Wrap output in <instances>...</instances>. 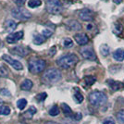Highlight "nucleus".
Here are the masks:
<instances>
[{
    "label": "nucleus",
    "instance_id": "f257e3e1",
    "mask_svg": "<svg viewBox=\"0 0 124 124\" xmlns=\"http://www.w3.org/2000/svg\"><path fill=\"white\" fill-rule=\"evenodd\" d=\"M79 61V57L75 54H67L57 60V64L62 69H70L74 67Z\"/></svg>",
    "mask_w": 124,
    "mask_h": 124
},
{
    "label": "nucleus",
    "instance_id": "f03ea898",
    "mask_svg": "<svg viewBox=\"0 0 124 124\" xmlns=\"http://www.w3.org/2000/svg\"><path fill=\"white\" fill-rule=\"evenodd\" d=\"M46 63L44 59H40V58H31L29 60V70L30 72L33 73V74H37L42 71H44V70L46 69Z\"/></svg>",
    "mask_w": 124,
    "mask_h": 124
},
{
    "label": "nucleus",
    "instance_id": "7ed1b4c3",
    "mask_svg": "<svg viewBox=\"0 0 124 124\" xmlns=\"http://www.w3.org/2000/svg\"><path fill=\"white\" fill-rule=\"evenodd\" d=\"M89 101L93 106H103L108 101V96L100 91H94L89 94Z\"/></svg>",
    "mask_w": 124,
    "mask_h": 124
},
{
    "label": "nucleus",
    "instance_id": "20e7f679",
    "mask_svg": "<svg viewBox=\"0 0 124 124\" xmlns=\"http://www.w3.org/2000/svg\"><path fill=\"white\" fill-rule=\"evenodd\" d=\"M60 79H61V72L58 70L54 69V68L47 70L43 76L44 82H46L47 83H57Z\"/></svg>",
    "mask_w": 124,
    "mask_h": 124
},
{
    "label": "nucleus",
    "instance_id": "39448f33",
    "mask_svg": "<svg viewBox=\"0 0 124 124\" xmlns=\"http://www.w3.org/2000/svg\"><path fill=\"white\" fill-rule=\"evenodd\" d=\"M11 15L19 21H28L32 17L31 12L27 10L26 8H23L22 7H18V8H12Z\"/></svg>",
    "mask_w": 124,
    "mask_h": 124
},
{
    "label": "nucleus",
    "instance_id": "423d86ee",
    "mask_svg": "<svg viewBox=\"0 0 124 124\" xmlns=\"http://www.w3.org/2000/svg\"><path fill=\"white\" fill-rule=\"evenodd\" d=\"M46 9L50 14H59L62 11L60 0H46Z\"/></svg>",
    "mask_w": 124,
    "mask_h": 124
},
{
    "label": "nucleus",
    "instance_id": "0eeeda50",
    "mask_svg": "<svg viewBox=\"0 0 124 124\" xmlns=\"http://www.w3.org/2000/svg\"><path fill=\"white\" fill-rule=\"evenodd\" d=\"M2 59L5 62H7V63H8L11 67H13L16 70H21L23 69V66H22V64L21 62L19 60H17V59H14L13 57L8 56V55H3Z\"/></svg>",
    "mask_w": 124,
    "mask_h": 124
},
{
    "label": "nucleus",
    "instance_id": "6e6552de",
    "mask_svg": "<svg viewBox=\"0 0 124 124\" xmlns=\"http://www.w3.org/2000/svg\"><path fill=\"white\" fill-rule=\"evenodd\" d=\"M80 53H81L82 57L85 59H88V60H95L96 59L95 53L92 47H83V48H81Z\"/></svg>",
    "mask_w": 124,
    "mask_h": 124
},
{
    "label": "nucleus",
    "instance_id": "1a4fd4ad",
    "mask_svg": "<svg viewBox=\"0 0 124 124\" xmlns=\"http://www.w3.org/2000/svg\"><path fill=\"white\" fill-rule=\"evenodd\" d=\"M93 12L88 8H83L79 12V18L83 21H91L93 20Z\"/></svg>",
    "mask_w": 124,
    "mask_h": 124
},
{
    "label": "nucleus",
    "instance_id": "9d476101",
    "mask_svg": "<svg viewBox=\"0 0 124 124\" xmlns=\"http://www.w3.org/2000/svg\"><path fill=\"white\" fill-rule=\"evenodd\" d=\"M22 37H23V31H16V32H11V33H9L7 36L6 40H7V42L8 44H15V43L20 41Z\"/></svg>",
    "mask_w": 124,
    "mask_h": 124
},
{
    "label": "nucleus",
    "instance_id": "9b49d317",
    "mask_svg": "<svg viewBox=\"0 0 124 124\" xmlns=\"http://www.w3.org/2000/svg\"><path fill=\"white\" fill-rule=\"evenodd\" d=\"M10 52L14 55H17L19 57H26L29 54V49L26 46H15L10 49Z\"/></svg>",
    "mask_w": 124,
    "mask_h": 124
},
{
    "label": "nucleus",
    "instance_id": "f8f14e48",
    "mask_svg": "<svg viewBox=\"0 0 124 124\" xmlns=\"http://www.w3.org/2000/svg\"><path fill=\"white\" fill-rule=\"evenodd\" d=\"M107 83H108V85L109 87L111 88V90L112 91H119L120 89H122L124 87V83H120L119 81H114V80H111V79H109L107 81Z\"/></svg>",
    "mask_w": 124,
    "mask_h": 124
},
{
    "label": "nucleus",
    "instance_id": "ddd939ff",
    "mask_svg": "<svg viewBox=\"0 0 124 124\" xmlns=\"http://www.w3.org/2000/svg\"><path fill=\"white\" fill-rule=\"evenodd\" d=\"M74 40L80 46H85L89 42V38L85 33H77L74 35Z\"/></svg>",
    "mask_w": 124,
    "mask_h": 124
},
{
    "label": "nucleus",
    "instance_id": "4468645a",
    "mask_svg": "<svg viewBox=\"0 0 124 124\" xmlns=\"http://www.w3.org/2000/svg\"><path fill=\"white\" fill-rule=\"evenodd\" d=\"M66 26L69 30L73 31H79L82 30V25L81 23L77 21H74V20H71V21H69L66 23Z\"/></svg>",
    "mask_w": 124,
    "mask_h": 124
},
{
    "label": "nucleus",
    "instance_id": "2eb2a0df",
    "mask_svg": "<svg viewBox=\"0 0 124 124\" xmlns=\"http://www.w3.org/2000/svg\"><path fill=\"white\" fill-rule=\"evenodd\" d=\"M113 58L117 61H123L124 60V49L118 48L113 53Z\"/></svg>",
    "mask_w": 124,
    "mask_h": 124
},
{
    "label": "nucleus",
    "instance_id": "dca6fc26",
    "mask_svg": "<svg viewBox=\"0 0 124 124\" xmlns=\"http://www.w3.org/2000/svg\"><path fill=\"white\" fill-rule=\"evenodd\" d=\"M17 28V22L13 20H8L5 22V30L7 31H12Z\"/></svg>",
    "mask_w": 124,
    "mask_h": 124
},
{
    "label": "nucleus",
    "instance_id": "f3484780",
    "mask_svg": "<svg viewBox=\"0 0 124 124\" xmlns=\"http://www.w3.org/2000/svg\"><path fill=\"white\" fill-rule=\"evenodd\" d=\"M33 86V83L31 80H25L21 84V89L23 91H30Z\"/></svg>",
    "mask_w": 124,
    "mask_h": 124
},
{
    "label": "nucleus",
    "instance_id": "a211bd4d",
    "mask_svg": "<svg viewBox=\"0 0 124 124\" xmlns=\"http://www.w3.org/2000/svg\"><path fill=\"white\" fill-rule=\"evenodd\" d=\"M35 113H36V108H35L34 107H31L30 108L26 111L25 113L23 114V117H24L25 119H31Z\"/></svg>",
    "mask_w": 124,
    "mask_h": 124
},
{
    "label": "nucleus",
    "instance_id": "6ab92c4d",
    "mask_svg": "<svg viewBox=\"0 0 124 124\" xmlns=\"http://www.w3.org/2000/svg\"><path fill=\"white\" fill-rule=\"evenodd\" d=\"M46 37L43 36L42 34H37V35H35L34 36V38H33V44H35V45H42L43 43H45V41H46Z\"/></svg>",
    "mask_w": 124,
    "mask_h": 124
},
{
    "label": "nucleus",
    "instance_id": "aec40b11",
    "mask_svg": "<svg viewBox=\"0 0 124 124\" xmlns=\"http://www.w3.org/2000/svg\"><path fill=\"white\" fill-rule=\"evenodd\" d=\"M61 108H62V110H63V113L65 114L66 116L70 117V116L72 115V110H71V108L68 106L67 104H65V103L61 104Z\"/></svg>",
    "mask_w": 124,
    "mask_h": 124
},
{
    "label": "nucleus",
    "instance_id": "412c9836",
    "mask_svg": "<svg viewBox=\"0 0 124 124\" xmlns=\"http://www.w3.org/2000/svg\"><path fill=\"white\" fill-rule=\"evenodd\" d=\"M122 31H123V27H122V25H121L120 23H119V22H116L113 26L114 33L117 34V35H119V34L122 32Z\"/></svg>",
    "mask_w": 124,
    "mask_h": 124
},
{
    "label": "nucleus",
    "instance_id": "4be33fe9",
    "mask_svg": "<svg viewBox=\"0 0 124 124\" xmlns=\"http://www.w3.org/2000/svg\"><path fill=\"white\" fill-rule=\"evenodd\" d=\"M74 99L78 104H81L83 101V96L79 91V89H75V93H74Z\"/></svg>",
    "mask_w": 124,
    "mask_h": 124
},
{
    "label": "nucleus",
    "instance_id": "5701e85b",
    "mask_svg": "<svg viewBox=\"0 0 124 124\" xmlns=\"http://www.w3.org/2000/svg\"><path fill=\"white\" fill-rule=\"evenodd\" d=\"M109 51H110V49H109V46L108 45L104 44L100 46V53H101V55L103 57H107L109 54Z\"/></svg>",
    "mask_w": 124,
    "mask_h": 124
},
{
    "label": "nucleus",
    "instance_id": "b1692460",
    "mask_svg": "<svg viewBox=\"0 0 124 124\" xmlns=\"http://www.w3.org/2000/svg\"><path fill=\"white\" fill-rule=\"evenodd\" d=\"M42 5V0H30L28 2V7L31 8H38Z\"/></svg>",
    "mask_w": 124,
    "mask_h": 124
},
{
    "label": "nucleus",
    "instance_id": "393cba45",
    "mask_svg": "<svg viewBox=\"0 0 124 124\" xmlns=\"http://www.w3.org/2000/svg\"><path fill=\"white\" fill-rule=\"evenodd\" d=\"M27 106V100L24 98H21L17 101V107L18 108L22 110V109L25 108V107Z\"/></svg>",
    "mask_w": 124,
    "mask_h": 124
},
{
    "label": "nucleus",
    "instance_id": "a878e982",
    "mask_svg": "<svg viewBox=\"0 0 124 124\" xmlns=\"http://www.w3.org/2000/svg\"><path fill=\"white\" fill-rule=\"evenodd\" d=\"M95 81H96V79H95V77H93V76H86V77L84 78V82H85V84L87 86L93 85V83H95Z\"/></svg>",
    "mask_w": 124,
    "mask_h": 124
},
{
    "label": "nucleus",
    "instance_id": "bb28decb",
    "mask_svg": "<svg viewBox=\"0 0 124 124\" xmlns=\"http://www.w3.org/2000/svg\"><path fill=\"white\" fill-rule=\"evenodd\" d=\"M10 108L8 106H1L0 107V115H9Z\"/></svg>",
    "mask_w": 124,
    "mask_h": 124
},
{
    "label": "nucleus",
    "instance_id": "cd10ccee",
    "mask_svg": "<svg viewBox=\"0 0 124 124\" xmlns=\"http://www.w3.org/2000/svg\"><path fill=\"white\" fill-rule=\"evenodd\" d=\"M8 70L5 66H0V77H8Z\"/></svg>",
    "mask_w": 124,
    "mask_h": 124
},
{
    "label": "nucleus",
    "instance_id": "c85d7f7f",
    "mask_svg": "<svg viewBox=\"0 0 124 124\" xmlns=\"http://www.w3.org/2000/svg\"><path fill=\"white\" fill-rule=\"evenodd\" d=\"M58 114H59V108H57V106L52 107V108H50V110H49V115L52 116V117H56Z\"/></svg>",
    "mask_w": 124,
    "mask_h": 124
},
{
    "label": "nucleus",
    "instance_id": "c756f323",
    "mask_svg": "<svg viewBox=\"0 0 124 124\" xmlns=\"http://www.w3.org/2000/svg\"><path fill=\"white\" fill-rule=\"evenodd\" d=\"M63 46L66 47V48L71 47L73 46L72 40H71L70 38H66V39H64V41H63Z\"/></svg>",
    "mask_w": 124,
    "mask_h": 124
},
{
    "label": "nucleus",
    "instance_id": "7c9ffc66",
    "mask_svg": "<svg viewBox=\"0 0 124 124\" xmlns=\"http://www.w3.org/2000/svg\"><path fill=\"white\" fill-rule=\"evenodd\" d=\"M117 119L119 120V122L124 123V109L119 110V112L117 113Z\"/></svg>",
    "mask_w": 124,
    "mask_h": 124
},
{
    "label": "nucleus",
    "instance_id": "2f4dec72",
    "mask_svg": "<svg viewBox=\"0 0 124 124\" xmlns=\"http://www.w3.org/2000/svg\"><path fill=\"white\" fill-rule=\"evenodd\" d=\"M52 34H53V31H52L51 30H49V29H44V30L42 31V35L45 36L46 38H49Z\"/></svg>",
    "mask_w": 124,
    "mask_h": 124
},
{
    "label": "nucleus",
    "instance_id": "473e14b6",
    "mask_svg": "<svg viewBox=\"0 0 124 124\" xmlns=\"http://www.w3.org/2000/svg\"><path fill=\"white\" fill-rule=\"evenodd\" d=\"M46 97H47L46 93H39V94H37L36 95V99L39 101V102H43V101H45Z\"/></svg>",
    "mask_w": 124,
    "mask_h": 124
},
{
    "label": "nucleus",
    "instance_id": "72a5a7b5",
    "mask_svg": "<svg viewBox=\"0 0 124 124\" xmlns=\"http://www.w3.org/2000/svg\"><path fill=\"white\" fill-rule=\"evenodd\" d=\"M0 94H1L2 96H6V97H9V96H11L10 92H9L8 89H6V88H3V89L0 90Z\"/></svg>",
    "mask_w": 124,
    "mask_h": 124
},
{
    "label": "nucleus",
    "instance_id": "f704fd0d",
    "mask_svg": "<svg viewBox=\"0 0 124 124\" xmlns=\"http://www.w3.org/2000/svg\"><path fill=\"white\" fill-rule=\"evenodd\" d=\"M13 1L16 5H18L19 7H22L26 2V0H13Z\"/></svg>",
    "mask_w": 124,
    "mask_h": 124
},
{
    "label": "nucleus",
    "instance_id": "c9c22d12",
    "mask_svg": "<svg viewBox=\"0 0 124 124\" xmlns=\"http://www.w3.org/2000/svg\"><path fill=\"white\" fill-rule=\"evenodd\" d=\"M103 124H115V121H114L113 119H111V118H108V119H106L103 121Z\"/></svg>",
    "mask_w": 124,
    "mask_h": 124
},
{
    "label": "nucleus",
    "instance_id": "e433bc0d",
    "mask_svg": "<svg viewBox=\"0 0 124 124\" xmlns=\"http://www.w3.org/2000/svg\"><path fill=\"white\" fill-rule=\"evenodd\" d=\"M82 114L81 113H76L75 114V116H74V119H76V120H80V119H82Z\"/></svg>",
    "mask_w": 124,
    "mask_h": 124
},
{
    "label": "nucleus",
    "instance_id": "4c0bfd02",
    "mask_svg": "<svg viewBox=\"0 0 124 124\" xmlns=\"http://www.w3.org/2000/svg\"><path fill=\"white\" fill-rule=\"evenodd\" d=\"M45 124H59V123H57V122H54V121H47V122H46Z\"/></svg>",
    "mask_w": 124,
    "mask_h": 124
},
{
    "label": "nucleus",
    "instance_id": "58836bf2",
    "mask_svg": "<svg viewBox=\"0 0 124 124\" xmlns=\"http://www.w3.org/2000/svg\"><path fill=\"white\" fill-rule=\"evenodd\" d=\"M114 2H115L116 4H118V5H119V4H120V3L122 2V0H114Z\"/></svg>",
    "mask_w": 124,
    "mask_h": 124
},
{
    "label": "nucleus",
    "instance_id": "ea45409f",
    "mask_svg": "<svg viewBox=\"0 0 124 124\" xmlns=\"http://www.w3.org/2000/svg\"><path fill=\"white\" fill-rule=\"evenodd\" d=\"M20 124H24V123H20Z\"/></svg>",
    "mask_w": 124,
    "mask_h": 124
},
{
    "label": "nucleus",
    "instance_id": "a19ab883",
    "mask_svg": "<svg viewBox=\"0 0 124 124\" xmlns=\"http://www.w3.org/2000/svg\"><path fill=\"white\" fill-rule=\"evenodd\" d=\"M0 44H1V41H0Z\"/></svg>",
    "mask_w": 124,
    "mask_h": 124
},
{
    "label": "nucleus",
    "instance_id": "79ce46f5",
    "mask_svg": "<svg viewBox=\"0 0 124 124\" xmlns=\"http://www.w3.org/2000/svg\"><path fill=\"white\" fill-rule=\"evenodd\" d=\"M123 104H124V101H123Z\"/></svg>",
    "mask_w": 124,
    "mask_h": 124
}]
</instances>
